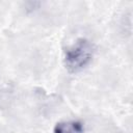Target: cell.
<instances>
[{"label":"cell","instance_id":"6da1fadb","mask_svg":"<svg viewBox=\"0 0 133 133\" xmlns=\"http://www.w3.org/2000/svg\"><path fill=\"white\" fill-rule=\"evenodd\" d=\"M95 54L94 44L87 38H78L64 53V66L71 74L85 69L92 60Z\"/></svg>","mask_w":133,"mask_h":133},{"label":"cell","instance_id":"7a4b0ae2","mask_svg":"<svg viewBox=\"0 0 133 133\" xmlns=\"http://www.w3.org/2000/svg\"><path fill=\"white\" fill-rule=\"evenodd\" d=\"M54 133H84V126L79 121L59 122L53 129Z\"/></svg>","mask_w":133,"mask_h":133}]
</instances>
